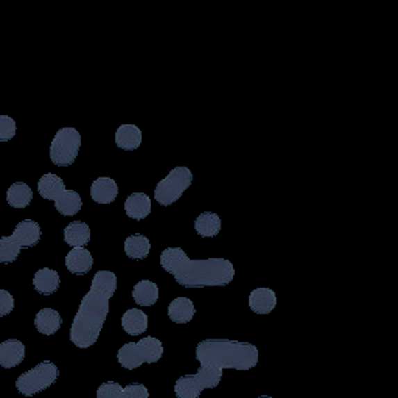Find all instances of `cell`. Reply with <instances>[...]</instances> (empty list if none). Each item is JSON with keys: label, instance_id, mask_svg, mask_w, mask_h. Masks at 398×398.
<instances>
[{"label": "cell", "instance_id": "6da1fadb", "mask_svg": "<svg viewBox=\"0 0 398 398\" xmlns=\"http://www.w3.org/2000/svg\"><path fill=\"white\" fill-rule=\"evenodd\" d=\"M117 290V277L110 271H99L83 297L70 329V341L76 347L88 349L99 341L100 331L109 313V300Z\"/></svg>", "mask_w": 398, "mask_h": 398}, {"label": "cell", "instance_id": "52a82bcc", "mask_svg": "<svg viewBox=\"0 0 398 398\" xmlns=\"http://www.w3.org/2000/svg\"><path fill=\"white\" fill-rule=\"evenodd\" d=\"M193 182V174L187 167H176L154 188V199L162 206H172Z\"/></svg>", "mask_w": 398, "mask_h": 398}, {"label": "cell", "instance_id": "d4e9b609", "mask_svg": "<svg viewBox=\"0 0 398 398\" xmlns=\"http://www.w3.org/2000/svg\"><path fill=\"white\" fill-rule=\"evenodd\" d=\"M83 201L75 190H66L55 201V208L63 217H74L81 210Z\"/></svg>", "mask_w": 398, "mask_h": 398}, {"label": "cell", "instance_id": "e0dca14e", "mask_svg": "<svg viewBox=\"0 0 398 398\" xmlns=\"http://www.w3.org/2000/svg\"><path fill=\"white\" fill-rule=\"evenodd\" d=\"M122 327L129 336H140L148 329V316L139 308H131L122 316Z\"/></svg>", "mask_w": 398, "mask_h": 398}, {"label": "cell", "instance_id": "9c48e42d", "mask_svg": "<svg viewBox=\"0 0 398 398\" xmlns=\"http://www.w3.org/2000/svg\"><path fill=\"white\" fill-rule=\"evenodd\" d=\"M41 227L33 219H25L21 221L16 226L15 232H13L11 238L16 241V243L21 247H33L39 243L41 240Z\"/></svg>", "mask_w": 398, "mask_h": 398}, {"label": "cell", "instance_id": "7402d4cb", "mask_svg": "<svg viewBox=\"0 0 398 398\" xmlns=\"http://www.w3.org/2000/svg\"><path fill=\"white\" fill-rule=\"evenodd\" d=\"M194 229L202 238L217 237L221 231V218L213 212H204L194 219Z\"/></svg>", "mask_w": 398, "mask_h": 398}, {"label": "cell", "instance_id": "7c38bea8", "mask_svg": "<svg viewBox=\"0 0 398 398\" xmlns=\"http://www.w3.org/2000/svg\"><path fill=\"white\" fill-rule=\"evenodd\" d=\"M277 305V296L271 288H256L249 295V308L257 315H270Z\"/></svg>", "mask_w": 398, "mask_h": 398}, {"label": "cell", "instance_id": "8992f818", "mask_svg": "<svg viewBox=\"0 0 398 398\" xmlns=\"http://www.w3.org/2000/svg\"><path fill=\"white\" fill-rule=\"evenodd\" d=\"M58 376H60V370L56 365L50 361H44L19 376L16 380V388L22 395L33 397L53 386Z\"/></svg>", "mask_w": 398, "mask_h": 398}, {"label": "cell", "instance_id": "cb8c5ba5", "mask_svg": "<svg viewBox=\"0 0 398 398\" xmlns=\"http://www.w3.org/2000/svg\"><path fill=\"white\" fill-rule=\"evenodd\" d=\"M31 199H33V192L31 188L24 184V182H15L6 192V201L13 208H25L30 206Z\"/></svg>", "mask_w": 398, "mask_h": 398}, {"label": "cell", "instance_id": "f546056e", "mask_svg": "<svg viewBox=\"0 0 398 398\" xmlns=\"http://www.w3.org/2000/svg\"><path fill=\"white\" fill-rule=\"evenodd\" d=\"M123 398H149V392L143 384L133 383L123 389Z\"/></svg>", "mask_w": 398, "mask_h": 398}, {"label": "cell", "instance_id": "1f68e13d", "mask_svg": "<svg viewBox=\"0 0 398 398\" xmlns=\"http://www.w3.org/2000/svg\"><path fill=\"white\" fill-rule=\"evenodd\" d=\"M258 398H272V397H270V395H262V397H258Z\"/></svg>", "mask_w": 398, "mask_h": 398}, {"label": "cell", "instance_id": "4fadbf2b", "mask_svg": "<svg viewBox=\"0 0 398 398\" xmlns=\"http://www.w3.org/2000/svg\"><path fill=\"white\" fill-rule=\"evenodd\" d=\"M90 197L99 204H110L119 197V187L113 178H99L90 187Z\"/></svg>", "mask_w": 398, "mask_h": 398}, {"label": "cell", "instance_id": "9a60e30c", "mask_svg": "<svg viewBox=\"0 0 398 398\" xmlns=\"http://www.w3.org/2000/svg\"><path fill=\"white\" fill-rule=\"evenodd\" d=\"M125 212L131 219H145L151 212V199L145 193L129 194L125 201Z\"/></svg>", "mask_w": 398, "mask_h": 398}, {"label": "cell", "instance_id": "277c9868", "mask_svg": "<svg viewBox=\"0 0 398 398\" xmlns=\"http://www.w3.org/2000/svg\"><path fill=\"white\" fill-rule=\"evenodd\" d=\"M162 354H164V347H162L159 339L147 336L137 342H128L123 345L117 354V360H119L122 367L134 370L140 367L143 363H158Z\"/></svg>", "mask_w": 398, "mask_h": 398}, {"label": "cell", "instance_id": "d6986e66", "mask_svg": "<svg viewBox=\"0 0 398 398\" xmlns=\"http://www.w3.org/2000/svg\"><path fill=\"white\" fill-rule=\"evenodd\" d=\"M35 327L45 336H51L61 329V316L53 308H42L35 317Z\"/></svg>", "mask_w": 398, "mask_h": 398}, {"label": "cell", "instance_id": "8fae6325", "mask_svg": "<svg viewBox=\"0 0 398 398\" xmlns=\"http://www.w3.org/2000/svg\"><path fill=\"white\" fill-rule=\"evenodd\" d=\"M94 266V257L84 247H74L66 256V267L75 276H84Z\"/></svg>", "mask_w": 398, "mask_h": 398}, {"label": "cell", "instance_id": "484cf974", "mask_svg": "<svg viewBox=\"0 0 398 398\" xmlns=\"http://www.w3.org/2000/svg\"><path fill=\"white\" fill-rule=\"evenodd\" d=\"M151 249L149 240L140 233H134L125 241V252L133 260H145Z\"/></svg>", "mask_w": 398, "mask_h": 398}, {"label": "cell", "instance_id": "ba28073f", "mask_svg": "<svg viewBox=\"0 0 398 398\" xmlns=\"http://www.w3.org/2000/svg\"><path fill=\"white\" fill-rule=\"evenodd\" d=\"M81 148V135L75 128H63L50 145V159L56 167H69L75 162Z\"/></svg>", "mask_w": 398, "mask_h": 398}, {"label": "cell", "instance_id": "30bf717a", "mask_svg": "<svg viewBox=\"0 0 398 398\" xmlns=\"http://www.w3.org/2000/svg\"><path fill=\"white\" fill-rule=\"evenodd\" d=\"M25 358V345L19 339H8L0 344V365L5 369L17 367Z\"/></svg>", "mask_w": 398, "mask_h": 398}, {"label": "cell", "instance_id": "7a4b0ae2", "mask_svg": "<svg viewBox=\"0 0 398 398\" xmlns=\"http://www.w3.org/2000/svg\"><path fill=\"white\" fill-rule=\"evenodd\" d=\"M160 265L184 288L224 286L235 277V267L229 260H190L181 247H168L162 252Z\"/></svg>", "mask_w": 398, "mask_h": 398}, {"label": "cell", "instance_id": "ffe728a7", "mask_svg": "<svg viewBox=\"0 0 398 398\" xmlns=\"http://www.w3.org/2000/svg\"><path fill=\"white\" fill-rule=\"evenodd\" d=\"M194 313H197V310H194V305L192 300L187 297L174 299L168 306V317L176 324L190 322L194 316Z\"/></svg>", "mask_w": 398, "mask_h": 398}, {"label": "cell", "instance_id": "44dd1931", "mask_svg": "<svg viewBox=\"0 0 398 398\" xmlns=\"http://www.w3.org/2000/svg\"><path fill=\"white\" fill-rule=\"evenodd\" d=\"M64 241L72 247H84L90 241V229L83 221H74L64 229Z\"/></svg>", "mask_w": 398, "mask_h": 398}, {"label": "cell", "instance_id": "83f0119b", "mask_svg": "<svg viewBox=\"0 0 398 398\" xmlns=\"http://www.w3.org/2000/svg\"><path fill=\"white\" fill-rule=\"evenodd\" d=\"M97 398H123V388L115 381L103 383L97 390Z\"/></svg>", "mask_w": 398, "mask_h": 398}, {"label": "cell", "instance_id": "f1b7e54d", "mask_svg": "<svg viewBox=\"0 0 398 398\" xmlns=\"http://www.w3.org/2000/svg\"><path fill=\"white\" fill-rule=\"evenodd\" d=\"M16 135V122L8 115H0V142H8Z\"/></svg>", "mask_w": 398, "mask_h": 398}, {"label": "cell", "instance_id": "4316f807", "mask_svg": "<svg viewBox=\"0 0 398 398\" xmlns=\"http://www.w3.org/2000/svg\"><path fill=\"white\" fill-rule=\"evenodd\" d=\"M19 254H21V246H19L11 237L0 238V263H13L16 262Z\"/></svg>", "mask_w": 398, "mask_h": 398}, {"label": "cell", "instance_id": "ac0fdd59", "mask_svg": "<svg viewBox=\"0 0 398 398\" xmlns=\"http://www.w3.org/2000/svg\"><path fill=\"white\" fill-rule=\"evenodd\" d=\"M115 145L125 151H134L142 145V131L135 125H122L115 131Z\"/></svg>", "mask_w": 398, "mask_h": 398}, {"label": "cell", "instance_id": "5bb4252c", "mask_svg": "<svg viewBox=\"0 0 398 398\" xmlns=\"http://www.w3.org/2000/svg\"><path fill=\"white\" fill-rule=\"evenodd\" d=\"M60 283H61L60 274L55 270H50V267H42V270H39L33 277L35 290L39 295L44 296L55 295L58 288H60Z\"/></svg>", "mask_w": 398, "mask_h": 398}, {"label": "cell", "instance_id": "5b68a950", "mask_svg": "<svg viewBox=\"0 0 398 398\" xmlns=\"http://www.w3.org/2000/svg\"><path fill=\"white\" fill-rule=\"evenodd\" d=\"M223 378V370L212 365H201L194 375H184L176 381L174 394L178 398H199L204 389L217 388Z\"/></svg>", "mask_w": 398, "mask_h": 398}, {"label": "cell", "instance_id": "603a6c76", "mask_svg": "<svg viewBox=\"0 0 398 398\" xmlns=\"http://www.w3.org/2000/svg\"><path fill=\"white\" fill-rule=\"evenodd\" d=\"M133 299L140 306H151L159 300V286L149 280H140L134 286Z\"/></svg>", "mask_w": 398, "mask_h": 398}, {"label": "cell", "instance_id": "4dcf8cb0", "mask_svg": "<svg viewBox=\"0 0 398 398\" xmlns=\"http://www.w3.org/2000/svg\"><path fill=\"white\" fill-rule=\"evenodd\" d=\"M15 308V299L6 290H0V317L8 316Z\"/></svg>", "mask_w": 398, "mask_h": 398}, {"label": "cell", "instance_id": "3957f363", "mask_svg": "<svg viewBox=\"0 0 398 398\" xmlns=\"http://www.w3.org/2000/svg\"><path fill=\"white\" fill-rule=\"evenodd\" d=\"M197 360L201 365H212L221 370H249L258 363V349L254 344L231 339H206L198 344Z\"/></svg>", "mask_w": 398, "mask_h": 398}, {"label": "cell", "instance_id": "2e32d148", "mask_svg": "<svg viewBox=\"0 0 398 398\" xmlns=\"http://www.w3.org/2000/svg\"><path fill=\"white\" fill-rule=\"evenodd\" d=\"M66 190L67 188L64 185L63 179L53 173L44 174L42 178L38 181V192L44 199L56 201Z\"/></svg>", "mask_w": 398, "mask_h": 398}]
</instances>
